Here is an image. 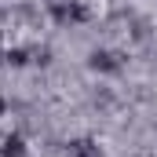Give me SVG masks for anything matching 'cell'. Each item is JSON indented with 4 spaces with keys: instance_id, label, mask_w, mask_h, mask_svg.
<instances>
[{
    "instance_id": "1",
    "label": "cell",
    "mask_w": 157,
    "mask_h": 157,
    "mask_svg": "<svg viewBox=\"0 0 157 157\" xmlns=\"http://www.w3.org/2000/svg\"><path fill=\"white\" fill-rule=\"evenodd\" d=\"M0 154L4 157H22L26 154V139H22V135H7L4 146H0Z\"/></svg>"
},
{
    "instance_id": "2",
    "label": "cell",
    "mask_w": 157,
    "mask_h": 157,
    "mask_svg": "<svg viewBox=\"0 0 157 157\" xmlns=\"http://www.w3.org/2000/svg\"><path fill=\"white\" fill-rule=\"evenodd\" d=\"M95 150H99V146H91V143H73V146H70V157H99Z\"/></svg>"
},
{
    "instance_id": "3",
    "label": "cell",
    "mask_w": 157,
    "mask_h": 157,
    "mask_svg": "<svg viewBox=\"0 0 157 157\" xmlns=\"http://www.w3.org/2000/svg\"><path fill=\"white\" fill-rule=\"evenodd\" d=\"M91 66H95V70H113L117 62H113L106 51H95V55H91Z\"/></svg>"
},
{
    "instance_id": "4",
    "label": "cell",
    "mask_w": 157,
    "mask_h": 157,
    "mask_svg": "<svg viewBox=\"0 0 157 157\" xmlns=\"http://www.w3.org/2000/svg\"><path fill=\"white\" fill-rule=\"evenodd\" d=\"M4 110H7V102H4V99H0V113H4Z\"/></svg>"
}]
</instances>
